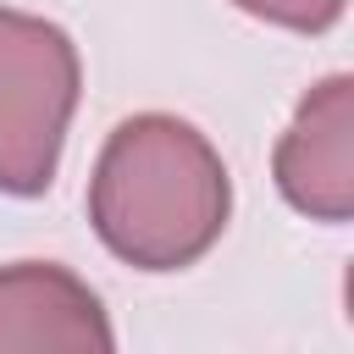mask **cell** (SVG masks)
Returning a JSON list of instances; mask_svg holds the SVG:
<instances>
[{
  "mask_svg": "<svg viewBox=\"0 0 354 354\" xmlns=\"http://www.w3.org/2000/svg\"><path fill=\"white\" fill-rule=\"evenodd\" d=\"M232 216L221 149L171 111L127 116L88 177L94 238L133 271H183L205 260Z\"/></svg>",
  "mask_w": 354,
  "mask_h": 354,
  "instance_id": "6da1fadb",
  "label": "cell"
},
{
  "mask_svg": "<svg viewBox=\"0 0 354 354\" xmlns=\"http://www.w3.org/2000/svg\"><path fill=\"white\" fill-rule=\"evenodd\" d=\"M83 61L61 22L0 6V194L39 199L66 149Z\"/></svg>",
  "mask_w": 354,
  "mask_h": 354,
  "instance_id": "7a4b0ae2",
  "label": "cell"
},
{
  "mask_svg": "<svg viewBox=\"0 0 354 354\" xmlns=\"http://www.w3.org/2000/svg\"><path fill=\"white\" fill-rule=\"evenodd\" d=\"M116 332L100 293L55 266L17 260L0 266V354H111Z\"/></svg>",
  "mask_w": 354,
  "mask_h": 354,
  "instance_id": "277c9868",
  "label": "cell"
},
{
  "mask_svg": "<svg viewBox=\"0 0 354 354\" xmlns=\"http://www.w3.org/2000/svg\"><path fill=\"white\" fill-rule=\"evenodd\" d=\"M232 6L288 33H326L343 17V0H232Z\"/></svg>",
  "mask_w": 354,
  "mask_h": 354,
  "instance_id": "5b68a950",
  "label": "cell"
},
{
  "mask_svg": "<svg viewBox=\"0 0 354 354\" xmlns=\"http://www.w3.org/2000/svg\"><path fill=\"white\" fill-rule=\"evenodd\" d=\"M277 194L326 227H343L354 216V77L332 72L310 83V94L293 105V122L282 127L271 149Z\"/></svg>",
  "mask_w": 354,
  "mask_h": 354,
  "instance_id": "3957f363",
  "label": "cell"
}]
</instances>
